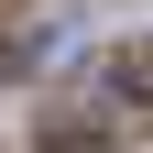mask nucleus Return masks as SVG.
<instances>
[{"label":"nucleus","instance_id":"2","mask_svg":"<svg viewBox=\"0 0 153 153\" xmlns=\"http://www.w3.org/2000/svg\"><path fill=\"white\" fill-rule=\"evenodd\" d=\"M44 153H109V142H44Z\"/></svg>","mask_w":153,"mask_h":153},{"label":"nucleus","instance_id":"1","mask_svg":"<svg viewBox=\"0 0 153 153\" xmlns=\"http://www.w3.org/2000/svg\"><path fill=\"white\" fill-rule=\"evenodd\" d=\"M120 88H131V99L153 109V44H131V55H120Z\"/></svg>","mask_w":153,"mask_h":153}]
</instances>
